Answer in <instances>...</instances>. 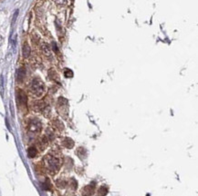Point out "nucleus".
Listing matches in <instances>:
<instances>
[{
  "instance_id": "nucleus-1",
  "label": "nucleus",
  "mask_w": 198,
  "mask_h": 196,
  "mask_svg": "<svg viewBox=\"0 0 198 196\" xmlns=\"http://www.w3.org/2000/svg\"><path fill=\"white\" fill-rule=\"evenodd\" d=\"M44 164L49 173L56 174L61 167V160L58 156L49 154L44 157Z\"/></svg>"
},
{
  "instance_id": "nucleus-2",
  "label": "nucleus",
  "mask_w": 198,
  "mask_h": 196,
  "mask_svg": "<svg viewBox=\"0 0 198 196\" xmlns=\"http://www.w3.org/2000/svg\"><path fill=\"white\" fill-rule=\"evenodd\" d=\"M29 90L36 97H41L45 93V85L39 78H34L31 81Z\"/></svg>"
},
{
  "instance_id": "nucleus-3",
  "label": "nucleus",
  "mask_w": 198,
  "mask_h": 196,
  "mask_svg": "<svg viewBox=\"0 0 198 196\" xmlns=\"http://www.w3.org/2000/svg\"><path fill=\"white\" fill-rule=\"evenodd\" d=\"M58 112L59 115L63 118L68 117V113H69V104H68V100L64 97H59L58 100Z\"/></svg>"
},
{
  "instance_id": "nucleus-4",
  "label": "nucleus",
  "mask_w": 198,
  "mask_h": 196,
  "mask_svg": "<svg viewBox=\"0 0 198 196\" xmlns=\"http://www.w3.org/2000/svg\"><path fill=\"white\" fill-rule=\"evenodd\" d=\"M41 123L39 121L38 119H32L31 121H29L28 123V131L31 134H39L41 131Z\"/></svg>"
},
{
  "instance_id": "nucleus-5",
  "label": "nucleus",
  "mask_w": 198,
  "mask_h": 196,
  "mask_svg": "<svg viewBox=\"0 0 198 196\" xmlns=\"http://www.w3.org/2000/svg\"><path fill=\"white\" fill-rule=\"evenodd\" d=\"M17 104L22 107H26L27 106V102H28V98L26 94H25L22 90H18L17 94Z\"/></svg>"
},
{
  "instance_id": "nucleus-6",
  "label": "nucleus",
  "mask_w": 198,
  "mask_h": 196,
  "mask_svg": "<svg viewBox=\"0 0 198 196\" xmlns=\"http://www.w3.org/2000/svg\"><path fill=\"white\" fill-rule=\"evenodd\" d=\"M95 193V185L94 184H89L86 185L81 189V195L82 196H92Z\"/></svg>"
},
{
  "instance_id": "nucleus-7",
  "label": "nucleus",
  "mask_w": 198,
  "mask_h": 196,
  "mask_svg": "<svg viewBox=\"0 0 198 196\" xmlns=\"http://www.w3.org/2000/svg\"><path fill=\"white\" fill-rule=\"evenodd\" d=\"M61 144H62V146L67 148V149H72L74 147V141L70 138H64L62 142H61Z\"/></svg>"
},
{
  "instance_id": "nucleus-8",
  "label": "nucleus",
  "mask_w": 198,
  "mask_h": 196,
  "mask_svg": "<svg viewBox=\"0 0 198 196\" xmlns=\"http://www.w3.org/2000/svg\"><path fill=\"white\" fill-rule=\"evenodd\" d=\"M46 104L44 102H42V101H38V102H36L33 105V108L35 111H38V112H40V111H43L45 108H46Z\"/></svg>"
},
{
  "instance_id": "nucleus-9",
  "label": "nucleus",
  "mask_w": 198,
  "mask_h": 196,
  "mask_svg": "<svg viewBox=\"0 0 198 196\" xmlns=\"http://www.w3.org/2000/svg\"><path fill=\"white\" fill-rule=\"evenodd\" d=\"M41 50L43 54H44L45 55H47L48 57H49V56H51V49L50 47H49L46 43H41Z\"/></svg>"
},
{
  "instance_id": "nucleus-10",
  "label": "nucleus",
  "mask_w": 198,
  "mask_h": 196,
  "mask_svg": "<svg viewBox=\"0 0 198 196\" xmlns=\"http://www.w3.org/2000/svg\"><path fill=\"white\" fill-rule=\"evenodd\" d=\"M76 155L79 158V159L84 160L86 156H87V152H86V150L83 147H79L76 150Z\"/></svg>"
},
{
  "instance_id": "nucleus-11",
  "label": "nucleus",
  "mask_w": 198,
  "mask_h": 196,
  "mask_svg": "<svg viewBox=\"0 0 198 196\" xmlns=\"http://www.w3.org/2000/svg\"><path fill=\"white\" fill-rule=\"evenodd\" d=\"M22 53H23V56L24 57H28L30 55V53H31V49H30V46H28V43H25L23 46V49H22Z\"/></svg>"
},
{
  "instance_id": "nucleus-12",
  "label": "nucleus",
  "mask_w": 198,
  "mask_h": 196,
  "mask_svg": "<svg viewBox=\"0 0 198 196\" xmlns=\"http://www.w3.org/2000/svg\"><path fill=\"white\" fill-rule=\"evenodd\" d=\"M26 76V71H25L24 68H20L17 70V78L18 82H22Z\"/></svg>"
},
{
  "instance_id": "nucleus-13",
  "label": "nucleus",
  "mask_w": 198,
  "mask_h": 196,
  "mask_svg": "<svg viewBox=\"0 0 198 196\" xmlns=\"http://www.w3.org/2000/svg\"><path fill=\"white\" fill-rule=\"evenodd\" d=\"M108 193V188L105 185H101V187H99L98 191H97V194L98 196H105L107 195Z\"/></svg>"
},
{
  "instance_id": "nucleus-14",
  "label": "nucleus",
  "mask_w": 198,
  "mask_h": 196,
  "mask_svg": "<svg viewBox=\"0 0 198 196\" xmlns=\"http://www.w3.org/2000/svg\"><path fill=\"white\" fill-rule=\"evenodd\" d=\"M48 75H49V77H50L52 80L56 81V82H59V74H57V72H56L54 69H50L48 72Z\"/></svg>"
},
{
  "instance_id": "nucleus-15",
  "label": "nucleus",
  "mask_w": 198,
  "mask_h": 196,
  "mask_svg": "<svg viewBox=\"0 0 198 196\" xmlns=\"http://www.w3.org/2000/svg\"><path fill=\"white\" fill-rule=\"evenodd\" d=\"M37 154H38V150H37L36 147L34 146H31V147H29L28 150V155L29 158H34Z\"/></svg>"
},
{
  "instance_id": "nucleus-16",
  "label": "nucleus",
  "mask_w": 198,
  "mask_h": 196,
  "mask_svg": "<svg viewBox=\"0 0 198 196\" xmlns=\"http://www.w3.org/2000/svg\"><path fill=\"white\" fill-rule=\"evenodd\" d=\"M53 124H54V126L57 129H59V130H63L64 129V126H63V124L61 123L59 120H58V119H56V120H54V122H53Z\"/></svg>"
},
{
  "instance_id": "nucleus-17",
  "label": "nucleus",
  "mask_w": 198,
  "mask_h": 196,
  "mask_svg": "<svg viewBox=\"0 0 198 196\" xmlns=\"http://www.w3.org/2000/svg\"><path fill=\"white\" fill-rule=\"evenodd\" d=\"M64 75H65V77H67V78H71L73 76V72L70 70V69H65V70H64Z\"/></svg>"
},
{
  "instance_id": "nucleus-18",
  "label": "nucleus",
  "mask_w": 198,
  "mask_h": 196,
  "mask_svg": "<svg viewBox=\"0 0 198 196\" xmlns=\"http://www.w3.org/2000/svg\"><path fill=\"white\" fill-rule=\"evenodd\" d=\"M57 185L59 187V188H65L66 185H67V182L63 181V180H59L57 182Z\"/></svg>"
},
{
  "instance_id": "nucleus-19",
  "label": "nucleus",
  "mask_w": 198,
  "mask_h": 196,
  "mask_svg": "<svg viewBox=\"0 0 198 196\" xmlns=\"http://www.w3.org/2000/svg\"><path fill=\"white\" fill-rule=\"evenodd\" d=\"M43 188H44L45 190H50L51 184H50V182H49L48 180H47L46 182H44V184H43Z\"/></svg>"
},
{
  "instance_id": "nucleus-20",
  "label": "nucleus",
  "mask_w": 198,
  "mask_h": 196,
  "mask_svg": "<svg viewBox=\"0 0 198 196\" xmlns=\"http://www.w3.org/2000/svg\"><path fill=\"white\" fill-rule=\"evenodd\" d=\"M70 184L71 185V187H72L73 190H76L77 187H78V183H77V182L74 180V179H71V182L70 183Z\"/></svg>"
},
{
  "instance_id": "nucleus-21",
  "label": "nucleus",
  "mask_w": 198,
  "mask_h": 196,
  "mask_svg": "<svg viewBox=\"0 0 198 196\" xmlns=\"http://www.w3.org/2000/svg\"><path fill=\"white\" fill-rule=\"evenodd\" d=\"M54 1L58 5H64L67 2V0H54Z\"/></svg>"
}]
</instances>
